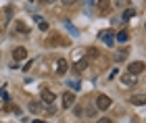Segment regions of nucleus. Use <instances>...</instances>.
Wrapping results in <instances>:
<instances>
[{
	"label": "nucleus",
	"instance_id": "f257e3e1",
	"mask_svg": "<svg viewBox=\"0 0 146 123\" xmlns=\"http://www.w3.org/2000/svg\"><path fill=\"white\" fill-rule=\"evenodd\" d=\"M94 104H96V108H100V111H107V108H111V98L107 94H98Z\"/></svg>",
	"mask_w": 146,
	"mask_h": 123
},
{
	"label": "nucleus",
	"instance_id": "f03ea898",
	"mask_svg": "<svg viewBox=\"0 0 146 123\" xmlns=\"http://www.w3.org/2000/svg\"><path fill=\"white\" fill-rule=\"evenodd\" d=\"M98 38H100V40L107 44V46H113V44H115V34H113L111 29H104V31H100V34H98Z\"/></svg>",
	"mask_w": 146,
	"mask_h": 123
},
{
	"label": "nucleus",
	"instance_id": "7ed1b4c3",
	"mask_svg": "<svg viewBox=\"0 0 146 123\" xmlns=\"http://www.w3.org/2000/svg\"><path fill=\"white\" fill-rule=\"evenodd\" d=\"M142 71H144V63L142 61H134V63L127 65V73L129 75H138V73H142Z\"/></svg>",
	"mask_w": 146,
	"mask_h": 123
},
{
	"label": "nucleus",
	"instance_id": "20e7f679",
	"mask_svg": "<svg viewBox=\"0 0 146 123\" xmlns=\"http://www.w3.org/2000/svg\"><path fill=\"white\" fill-rule=\"evenodd\" d=\"M73 102H75V94H73L71 90H69V92H65L63 94V108H71Z\"/></svg>",
	"mask_w": 146,
	"mask_h": 123
},
{
	"label": "nucleus",
	"instance_id": "39448f33",
	"mask_svg": "<svg viewBox=\"0 0 146 123\" xmlns=\"http://www.w3.org/2000/svg\"><path fill=\"white\" fill-rule=\"evenodd\" d=\"M13 59H15V63L23 61V59H27V50H25L23 46H17L15 50H13Z\"/></svg>",
	"mask_w": 146,
	"mask_h": 123
},
{
	"label": "nucleus",
	"instance_id": "423d86ee",
	"mask_svg": "<svg viewBox=\"0 0 146 123\" xmlns=\"http://www.w3.org/2000/svg\"><path fill=\"white\" fill-rule=\"evenodd\" d=\"M56 75H65V73H67V71H69V63L67 61H65V59H58L56 61Z\"/></svg>",
	"mask_w": 146,
	"mask_h": 123
},
{
	"label": "nucleus",
	"instance_id": "0eeeda50",
	"mask_svg": "<svg viewBox=\"0 0 146 123\" xmlns=\"http://www.w3.org/2000/svg\"><path fill=\"white\" fill-rule=\"evenodd\" d=\"M54 98H56V96H54V92H50V90H42V102H44V104H52V102H54Z\"/></svg>",
	"mask_w": 146,
	"mask_h": 123
},
{
	"label": "nucleus",
	"instance_id": "6e6552de",
	"mask_svg": "<svg viewBox=\"0 0 146 123\" xmlns=\"http://www.w3.org/2000/svg\"><path fill=\"white\" fill-rule=\"evenodd\" d=\"M98 2V13H102V15H107L111 11V0H96Z\"/></svg>",
	"mask_w": 146,
	"mask_h": 123
},
{
	"label": "nucleus",
	"instance_id": "1a4fd4ad",
	"mask_svg": "<svg viewBox=\"0 0 146 123\" xmlns=\"http://www.w3.org/2000/svg\"><path fill=\"white\" fill-rule=\"evenodd\" d=\"M63 25H65V29H67V31H69L71 36H79V31H77V27H75V25H73L71 21H67V19H63Z\"/></svg>",
	"mask_w": 146,
	"mask_h": 123
},
{
	"label": "nucleus",
	"instance_id": "9d476101",
	"mask_svg": "<svg viewBox=\"0 0 146 123\" xmlns=\"http://www.w3.org/2000/svg\"><path fill=\"white\" fill-rule=\"evenodd\" d=\"M131 17H136V9H134V6H127V9L123 11V17L121 19H123V21H129Z\"/></svg>",
	"mask_w": 146,
	"mask_h": 123
},
{
	"label": "nucleus",
	"instance_id": "9b49d317",
	"mask_svg": "<svg viewBox=\"0 0 146 123\" xmlns=\"http://www.w3.org/2000/svg\"><path fill=\"white\" fill-rule=\"evenodd\" d=\"M86 67H88V61H77L75 65H73V71H75V73H82Z\"/></svg>",
	"mask_w": 146,
	"mask_h": 123
},
{
	"label": "nucleus",
	"instance_id": "f8f14e48",
	"mask_svg": "<svg viewBox=\"0 0 146 123\" xmlns=\"http://www.w3.org/2000/svg\"><path fill=\"white\" fill-rule=\"evenodd\" d=\"M129 102H131V104H136V106H142L144 104V96L142 94H136V96H131V98H129Z\"/></svg>",
	"mask_w": 146,
	"mask_h": 123
},
{
	"label": "nucleus",
	"instance_id": "ddd939ff",
	"mask_svg": "<svg viewBox=\"0 0 146 123\" xmlns=\"http://www.w3.org/2000/svg\"><path fill=\"white\" fill-rule=\"evenodd\" d=\"M115 40H117V42H121V44H125V42L129 40V34H127L125 29H121V31L117 34V38H115Z\"/></svg>",
	"mask_w": 146,
	"mask_h": 123
},
{
	"label": "nucleus",
	"instance_id": "4468645a",
	"mask_svg": "<svg viewBox=\"0 0 146 123\" xmlns=\"http://www.w3.org/2000/svg\"><path fill=\"white\" fill-rule=\"evenodd\" d=\"M121 81L125 83V86H129V83L134 86V83H136V75H129V73H125V75L121 77Z\"/></svg>",
	"mask_w": 146,
	"mask_h": 123
},
{
	"label": "nucleus",
	"instance_id": "2eb2a0df",
	"mask_svg": "<svg viewBox=\"0 0 146 123\" xmlns=\"http://www.w3.org/2000/svg\"><path fill=\"white\" fill-rule=\"evenodd\" d=\"M42 108H44V106L40 104V102H29V111H31V113H40Z\"/></svg>",
	"mask_w": 146,
	"mask_h": 123
},
{
	"label": "nucleus",
	"instance_id": "dca6fc26",
	"mask_svg": "<svg viewBox=\"0 0 146 123\" xmlns=\"http://www.w3.org/2000/svg\"><path fill=\"white\" fill-rule=\"evenodd\" d=\"M67 86H71V92H77V90H82V83L79 81H75V79H71Z\"/></svg>",
	"mask_w": 146,
	"mask_h": 123
},
{
	"label": "nucleus",
	"instance_id": "f3484780",
	"mask_svg": "<svg viewBox=\"0 0 146 123\" xmlns=\"http://www.w3.org/2000/svg\"><path fill=\"white\" fill-rule=\"evenodd\" d=\"M125 59H127V50H119V52H117V63H121V61H125Z\"/></svg>",
	"mask_w": 146,
	"mask_h": 123
},
{
	"label": "nucleus",
	"instance_id": "a211bd4d",
	"mask_svg": "<svg viewBox=\"0 0 146 123\" xmlns=\"http://www.w3.org/2000/svg\"><path fill=\"white\" fill-rule=\"evenodd\" d=\"M38 27L42 29V31H48V23H46L44 19H40V21H38Z\"/></svg>",
	"mask_w": 146,
	"mask_h": 123
},
{
	"label": "nucleus",
	"instance_id": "6ab92c4d",
	"mask_svg": "<svg viewBox=\"0 0 146 123\" xmlns=\"http://www.w3.org/2000/svg\"><path fill=\"white\" fill-rule=\"evenodd\" d=\"M48 44H50V46H54V44H67V40H58V38H52Z\"/></svg>",
	"mask_w": 146,
	"mask_h": 123
},
{
	"label": "nucleus",
	"instance_id": "aec40b11",
	"mask_svg": "<svg viewBox=\"0 0 146 123\" xmlns=\"http://www.w3.org/2000/svg\"><path fill=\"white\" fill-rule=\"evenodd\" d=\"M15 27H17L19 31H23V34H27V27H25V25H21V23H15Z\"/></svg>",
	"mask_w": 146,
	"mask_h": 123
},
{
	"label": "nucleus",
	"instance_id": "412c9836",
	"mask_svg": "<svg viewBox=\"0 0 146 123\" xmlns=\"http://www.w3.org/2000/svg\"><path fill=\"white\" fill-rule=\"evenodd\" d=\"M0 98H2V100H9V94H6V90H0Z\"/></svg>",
	"mask_w": 146,
	"mask_h": 123
},
{
	"label": "nucleus",
	"instance_id": "4be33fe9",
	"mask_svg": "<svg viewBox=\"0 0 146 123\" xmlns=\"http://www.w3.org/2000/svg\"><path fill=\"white\" fill-rule=\"evenodd\" d=\"M96 123H113V119H109V117H102V119H98Z\"/></svg>",
	"mask_w": 146,
	"mask_h": 123
},
{
	"label": "nucleus",
	"instance_id": "5701e85b",
	"mask_svg": "<svg viewBox=\"0 0 146 123\" xmlns=\"http://www.w3.org/2000/svg\"><path fill=\"white\" fill-rule=\"evenodd\" d=\"M94 4H96V0H86V6H88V9H92Z\"/></svg>",
	"mask_w": 146,
	"mask_h": 123
},
{
	"label": "nucleus",
	"instance_id": "b1692460",
	"mask_svg": "<svg viewBox=\"0 0 146 123\" xmlns=\"http://www.w3.org/2000/svg\"><path fill=\"white\" fill-rule=\"evenodd\" d=\"M63 2H65V4H75L77 0H63Z\"/></svg>",
	"mask_w": 146,
	"mask_h": 123
},
{
	"label": "nucleus",
	"instance_id": "393cba45",
	"mask_svg": "<svg viewBox=\"0 0 146 123\" xmlns=\"http://www.w3.org/2000/svg\"><path fill=\"white\" fill-rule=\"evenodd\" d=\"M38 2H40V4H48V0H38Z\"/></svg>",
	"mask_w": 146,
	"mask_h": 123
},
{
	"label": "nucleus",
	"instance_id": "a878e982",
	"mask_svg": "<svg viewBox=\"0 0 146 123\" xmlns=\"http://www.w3.org/2000/svg\"><path fill=\"white\" fill-rule=\"evenodd\" d=\"M34 123H44V121H40V119H34Z\"/></svg>",
	"mask_w": 146,
	"mask_h": 123
},
{
	"label": "nucleus",
	"instance_id": "bb28decb",
	"mask_svg": "<svg viewBox=\"0 0 146 123\" xmlns=\"http://www.w3.org/2000/svg\"><path fill=\"white\" fill-rule=\"evenodd\" d=\"M29 2H36V0H29Z\"/></svg>",
	"mask_w": 146,
	"mask_h": 123
}]
</instances>
